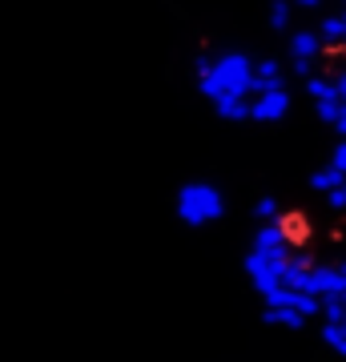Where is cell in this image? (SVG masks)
Listing matches in <instances>:
<instances>
[{"label": "cell", "mask_w": 346, "mask_h": 362, "mask_svg": "<svg viewBox=\"0 0 346 362\" xmlns=\"http://www.w3.org/2000/svg\"><path fill=\"white\" fill-rule=\"evenodd\" d=\"M314 37L322 40V49H342V21H338V13L322 16L318 28H314Z\"/></svg>", "instance_id": "10"}, {"label": "cell", "mask_w": 346, "mask_h": 362, "mask_svg": "<svg viewBox=\"0 0 346 362\" xmlns=\"http://www.w3.org/2000/svg\"><path fill=\"white\" fill-rule=\"evenodd\" d=\"M266 89H286V65L274 57H258L254 61V93Z\"/></svg>", "instance_id": "6"}, {"label": "cell", "mask_w": 346, "mask_h": 362, "mask_svg": "<svg viewBox=\"0 0 346 362\" xmlns=\"http://www.w3.org/2000/svg\"><path fill=\"white\" fill-rule=\"evenodd\" d=\"M262 322L266 326H278V330H306V318L290 306H262Z\"/></svg>", "instance_id": "7"}, {"label": "cell", "mask_w": 346, "mask_h": 362, "mask_svg": "<svg viewBox=\"0 0 346 362\" xmlns=\"http://www.w3.org/2000/svg\"><path fill=\"white\" fill-rule=\"evenodd\" d=\"M318 338L334 350V354H338V358H346V322H322Z\"/></svg>", "instance_id": "12"}, {"label": "cell", "mask_w": 346, "mask_h": 362, "mask_svg": "<svg viewBox=\"0 0 346 362\" xmlns=\"http://www.w3.org/2000/svg\"><path fill=\"white\" fill-rule=\"evenodd\" d=\"M342 173H338V169H330V165H322V169H314V173H310V189H314V194H330V189H338V185H342Z\"/></svg>", "instance_id": "11"}, {"label": "cell", "mask_w": 346, "mask_h": 362, "mask_svg": "<svg viewBox=\"0 0 346 362\" xmlns=\"http://www.w3.org/2000/svg\"><path fill=\"white\" fill-rule=\"evenodd\" d=\"M290 4H294V13L298 8H302V13H318L322 8V0H290Z\"/></svg>", "instance_id": "18"}, {"label": "cell", "mask_w": 346, "mask_h": 362, "mask_svg": "<svg viewBox=\"0 0 346 362\" xmlns=\"http://www.w3.org/2000/svg\"><path fill=\"white\" fill-rule=\"evenodd\" d=\"M286 57L290 61H314L318 65L322 57H326V49H322V40L310 28H290L286 33Z\"/></svg>", "instance_id": "5"}, {"label": "cell", "mask_w": 346, "mask_h": 362, "mask_svg": "<svg viewBox=\"0 0 346 362\" xmlns=\"http://www.w3.org/2000/svg\"><path fill=\"white\" fill-rule=\"evenodd\" d=\"M226 194H221L214 181H185L178 194H173V214L181 226L190 230H205V226H218L226 218Z\"/></svg>", "instance_id": "2"}, {"label": "cell", "mask_w": 346, "mask_h": 362, "mask_svg": "<svg viewBox=\"0 0 346 362\" xmlns=\"http://www.w3.org/2000/svg\"><path fill=\"white\" fill-rule=\"evenodd\" d=\"M326 206H330L334 214H346V181L338 185V189H330V194H326Z\"/></svg>", "instance_id": "16"}, {"label": "cell", "mask_w": 346, "mask_h": 362, "mask_svg": "<svg viewBox=\"0 0 346 362\" xmlns=\"http://www.w3.org/2000/svg\"><path fill=\"white\" fill-rule=\"evenodd\" d=\"M330 129H334V137H338V141H342V137H346V105H342V109H338V113H334Z\"/></svg>", "instance_id": "17"}, {"label": "cell", "mask_w": 346, "mask_h": 362, "mask_svg": "<svg viewBox=\"0 0 346 362\" xmlns=\"http://www.w3.org/2000/svg\"><path fill=\"white\" fill-rule=\"evenodd\" d=\"M290 109H294L290 89H266L250 97V121H258V125H278V121L290 117Z\"/></svg>", "instance_id": "3"}, {"label": "cell", "mask_w": 346, "mask_h": 362, "mask_svg": "<svg viewBox=\"0 0 346 362\" xmlns=\"http://www.w3.org/2000/svg\"><path fill=\"white\" fill-rule=\"evenodd\" d=\"M266 21H270V33H290L294 28V4L290 0H270Z\"/></svg>", "instance_id": "9"}, {"label": "cell", "mask_w": 346, "mask_h": 362, "mask_svg": "<svg viewBox=\"0 0 346 362\" xmlns=\"http://www.w3.org/2000/svg\"><path fill=\"white\" fill-rule=\"evenodd\" d=\"M346 290V274L334 266V262H314L306 274V294H314L322 302V298H342Z\"/></svg>", "instance_id": "4"}, {"label": "cell", "mask_w": 346, "mask_h": 362, "mask_svg": "<svg viewBox=\"0 0 346 362\" xmlns=\"http://www.w3.org/2000/svg\"><path fill=\"white\" fill-rule=\"evenodd\" d=\"M326 165H330V169H338V173L346 177V137H342V141H338V145L330 149V161H326Z\"/></svg>", "instance_id": "15"}, {"label": "cell", "mask_w": 346, "mask_h": 362, "mask_svg": "<svg viewBox=\"0 0 346 362\" xmlns=\"http://www.w3.org/2000/svg\"><path fill=\"white\" fill-rule=\"evenodd\" d=\"M338 21H342V49H346V8L338 13Z\"/></svg>", "instance_id": "19"}, {"label": "cell", "mask_w": 346, "mask_h": 362, "mask_svg": "<svg viewBox=\"0 0 346 362\" xmlns=\"http://www.w3.org/2000/svg\"><path fill=\"white\" fill-rule=\"evenodd\" d=\"M193 77H197V93L209 105L221 101V97H254V57L242 49L197 52Z\"/></svg>", "instance_id": "1"}, {"label": "cell", "mask_w": 346, "mask_h": 362, "mask_svg": "<svg viewBox=\"0 0 346 362\" xmlns=\"http://www.w3.org/2000/svg\"><path fill=\"white\" fill-rule=\"evenodd\" d=\"M342 306H346V290H342Z\"/></svg>", "instance_id": "20"}, {"label": "cell", "mask_w": 346, "mask_h": 362, "mask_svg": "<svg viewBox=\"0 0 346 362\" xmlns=\"http://www.w3.org/2000/svg\"><path fill=\"white\" fill-rule=\"evenodd\" d=\"M254 218H258V226H266V221H278V218H282L278 197H258V202H254Z\"/></svg>", "instance_id": "13"}, {"label": "cell", "mask_w": 346, "mask_h": 362, "mask_svg": "<svg viewBox=\"0 0 346 362\" xmlns=\"http://www.w3.org/2000/svg\"><path fill=\"white\" fill-rule=\"evenodd\" d=\"M338 4H342V8H346V0H338Z\"/></svg>", "instance_id": "21"}, {"label": "cell", "mask_w": 346, "mask_h": 362, "mask_svg": "<svg viewBox=\"0 0 346 362\" xmlns=\"http://www.w3.org/2000/svg\"><path fill=\"white\" fill-rule=\"evenodd\" d=\"M214 113L230 125H242V121H250V97H221V101H214Z\"/></svg>", "instance_id": "8"}, {"label": "cell", "mask_w": 346, "mask_h": 362, "mask_svg": "<svg viewBox=\"0 0 346 362\" xmlns=\"http://www.w3.org/2000/svg\"><path fill=\"white\" fill-rule=\"evenodd\" d=\"M338 109H342V105H338V97H334V93H326V97H318V101H314V113H318L322 125H330Z\"/></svg>", "instance_id": "14"}]
</instances>
